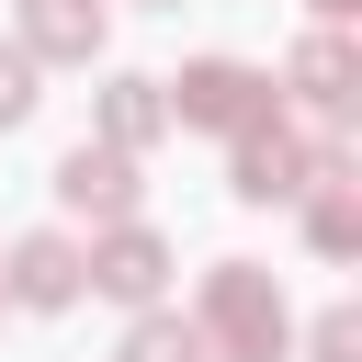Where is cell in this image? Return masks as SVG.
<instances>
[{
	"label": "cell",
	"mask_w": 362,
	"mask_h": 362,
	"mask_svg": "<svg viewBox=\"0 0 362 362\" xmlns=\"http://www.w3.org/2000/svg\"><path fill=\"white\" fill-rule=\"evenodd\" d=\"M294 79H305V102H339V79H351V57H339V34H317V45L294 57Z\"/></svg>",
	"instance_id": "9c48e42d"
},
{
	"label": "cell",
	"mask_w": 362,
	"mask_h": 362,
	"mask_svg": "<svg viewBox=\"0 0 362 362\" xmlns=\"http://www.w3.org/2000/svg\"><path fill=\"white\" fill-rule=\"evenodd\" d=\"M57 192H68L79 215H124V204H136V181H124V147H79V158L57 170Z\"/></svg>",
	"instance_id": "277c9868"
},
{
	"label": "cell",
	"mask_w": 362,
	"mask_h": 362,
	"mask_svg": "<svg viewBox=\"0 0 362 362\" xmlns=\"http://www.w3.org/2000/svg\"><path fill=\"white\" fill-rule=\"evenodd\" d=\"M79 272H90L102 294H124V305H136V294H158V272H170V249H158L147 226H113V238H102V249H90Z\"/></svg>",
	"instance_id": "3957f363"
},
{
	"label": "cell",
	"mask_w": 362,
	"mask_h": 362,
	"mask_svg": "<svg viewBox=\"0 0 362 362\" xmlns=\"http://www.w3.org/2000/svg\"><path fill=\"white\" fill-rule=\"evenodd\" d=\"M317 11H351V0H317Z\"/></svg>",
	"instance_id": "7c38bea8"
},
{
	"label": "cell",
	"mask_w": 362,
	"mask_h": 362,
	"mask_svg": "<svg viewBox=\"0 0 362 362\" xmlns=\"http://www.w3.org/2000/svg\"><path fill=\"white\" fill-rule=\"evenodd\" d=\"M11 294H23V305H68V294H79V249H68V238H23V249H11Z\"/></svg>",
	"instance_id": "5b68a950"
},
{
	"label": "cell",
	"mask_w": 362,
	"mask_h": 362,
	"mask_svg": "<svg viewBox=\"0 0 362 362\" xmlns=\"http://www.w3.org/2000/svg\"><path fill=\"white\" fill-rule=\"evenodd\" d=\"M34 113V57H0V124Z\"/></svg>",
	"instance_id": "8fae6325"
},
{
	"label": "cell",
	"mask_w": 362,
	"mask_h": 362,
	"mask_svg": "<svg viewBox=\"0 0 362 362\" xmlns=\"http://www.w3.org/2000/svg\"><path fill=\"white\" fill-rule=\"evenodd\" d=\"M294 170H305V147H294V136H249V147H238V192H249V204H283V192H305Z\"/></svg>",
	"instance_id": "8992f818"
},
{
	"label": "cell",
	"mask_w": 362,
	"mask_h": 362,
	"mask_svg": "<svg viewBox=\"0 0 362 362\" xmlns=\"http://www.w3.org/2000/svg\"><path fill=\"white\" fill-rule=\"evenodd\" d=\"M204 305H215V328L238 339V362H272V351H283V305L260 294V272H249V260H226Z\"/></svg>",
	"instance_id": "6da1fadb"
},
{
	"label": "cell",
	"mask_w": 362,
	"mask_h": 362,
	"mask_svg": "<svg viewBox=\"0 0 362 362\" xmlns=\"http://www.w3.org/2000/svg\"><path fill=\"white\" fill-rule=\"evenodd\" d=\"M170 113H181V124H238V136H249V124H260V79L215 57V68H192V79H181V102H170Z\"/></svg>",
	"instance_id": "7a4b0ae2"
},
{
	"label": "cell",
	"mask_w": 362,
	"mask_h": 362,
	"mask_svg": "<svg viewBox=\"0 0 362 362\" xmlns=\"http://www.w3.org/2000/svg\"><path fill=\"white\" fill-rule=\"evenodd\" d=\"M147 124H158V102H147V79H124V90H113V136H124V147H136V136H147Z\"/></svg>",
	"instance_id": "30bf717a"
},
{
	"label": "cell",
	"mask_w": 362,
	"mask_h": 362,
	"mask_svg": "<svg viewBox=\"0 0 362 362\" xmlns=\"http://www.w3.org/2000/svg\"><path fill=\"white\" fill-rule=\"evenodd\" d=\"M23 34H34V57H90L102 0H34V11H23Z\"/></svg>",
	"instance_id": "52a82bcc"
},
{
	"label": "cell",
	"mask_w": 362,
	"mask_h": 362,
	"mask_svg": "<svg viewBox=\"0 0 362 362\" xmlns=\"http://www.w3.org/2000/svg\"><path fill=\"white\" fill-rule=\"evenodd\" d=\"M124 362H204V328H170V317H147V328L124 339Z\"/></svg>",
	"instance_id": "ba28073f"
}]
</instances>
